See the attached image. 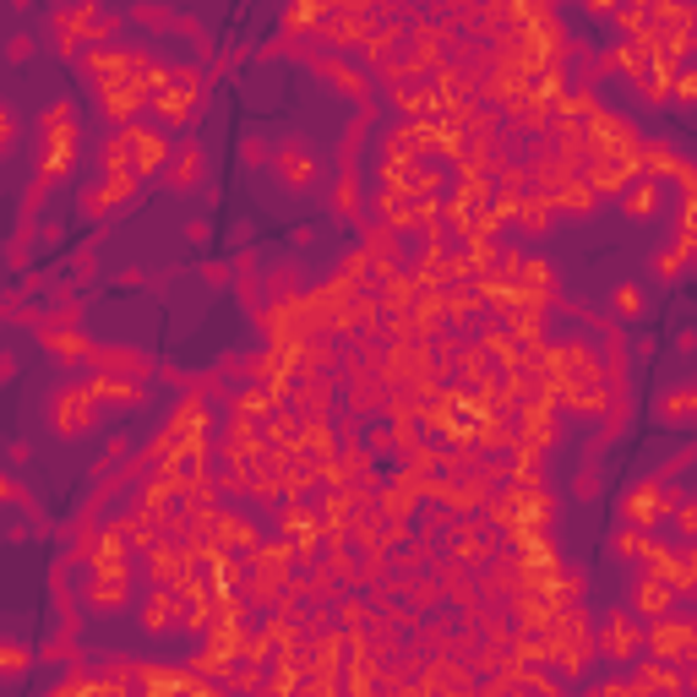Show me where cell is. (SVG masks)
<instances>
[{"label": "cell", "mask_w": 697, "mask_h": 697, "mask_svg": "<svg viewBox=\"0 0 697 697\" xmlns=\"http://www.w3.org/2000/svg\"><path fill=\"white\" fill-rule=\"evenodd\" d=\"M170 126H115L110 131V142H104V153H99V164H104V175H153V170H164L170 164Z\"/></svg>", "instance_id": "1"}, {"label": "cell", "mask_w": 697, "mask_h": 697, "mask_svg": "<svg viewBox=\"0 0 697 697\" xmlns=\"http://www.w3.org/2000/svg\"><path fill=\"white\" fill-rule=\"evenodd\" d=\"M76 158V104L55 99L44 115H39V186L50 191L71 170Z\"/></svg>", "instance_id": "2"}, {"label": "cell", "mask_w": 697, "mask_h": 697, "mask_svg": "<svg viewBox=\"0 0 697 697\" xmlns=\"http://www.w3.org/2000/svg\"><path fill=\"white\" fill-rule=\"evenodd\" d=\"M681 508V496L665 485V474H648V480H637L633 491L622 496V523H637V529H659V523H670Z\"/></svg>", "instance_id": "3"}, {"label": "cell", "mask_w": 697, "mask_h": 697, "mask_svg": "<svg viewBox=\"0 0 697 697\" xmlns=\"http://www.w3.org/2000/svg\"><path fill=\"white\" fill-rule=\"evenodd\" d=\"M50 420H55V437H65V442L88 437V431H93V420H99V392H93V381H88V377L65 381L61 392H55Z\"/></svg>", "instance_id": "4"}, {"label": "cell", "mask_w": 697, "mask_h": 697, "mask_svg": "<svg viewBox=\"0 0 697 697\" xmlns=\"http://www.w3.org/2000/svg\"><path fill=\"white\" fill-rule=\"evenodd\" d=\"M93 93H99V110H104L110 126H131L153 104L158 88H153V76H115V82H99Z\"/></svg>", "instance_id": "5"}, {"label": "cell", "mask_w": 697, "mask_h": 697, "mask_svg": "<svg viewBox=\"0 0 697 697\" xmlns=\"http://www.w3.org/2000/svg\"><path fill=\"white\" fill-rule=\"evenodd\" d=\"M594 643H599V659H611V665H637V659L648 654V648H643V622L627 616V611H611V616L599 622Z\"/></svg>", "instance_id": "6"}, {"label": "cell", "mask_w": 697, "mask_h": 697, "mask_svg": "<svg viewBox=\"0 0 697 697\" xmlns=\"http://www.w3.org/2000/svg\"><path fill=\"white\" fill-rule=\"evenodd\" d=\"M583 131H588V147L594 153H643V136H637V126L627 121V115H616V110H594L588 121H583Z\"/></svg>", "instance_id": "7"}, {"label": "cell", "mask_w": 697, "mask_h": 697, "mask_svg": "<svg viewBox=\"0 0 697 697\" xmlns=\"http://www.w3.org/2000/svg\"><path fill=\"white\" fill-rule=\"evenodd\" d=\"M637 175H643L637 153H594L588 170H583V181L599 191V196H627V186H633Z\"/></svg>", "instance_id": "8"}, {"label": "cell", "mask_w": 697, "mask_h": 697, "mask_svg": "<svg viewBox=\"0 0 697 697\" xmlns=\"http://www.w3.org/2000/svg\"><path fill=\"white\" fill-rule=\"evenodd\" d=\"M306 65H311L317 76H327V82H332V88H338L349 104H377V76H371V71L338 61V55H311Z\"/></svg>", "instance_id": "9"}, {"label": "cell", "mask_w": 697, "mask_h": 697, "mask_svg": "<svg viewBox=\"0 0 697 697\" xmlns=\"http://www.w3.org/2000/svg\"><path fill=\"white\" fill-rule=\"evenodd\" d=\"M131 545L126 529L121 523H110V529H99L93 540H88V572H104V577H131Z\"/></svg>", "instance_id": "10"}, {"label": "cell", "mask_w": 697, "mask_h": 697, "mask_svg": "<svg viewBox=\"0 0 697 697\" xmlns=\"http://www.w3.org/2000/svg\"><path fill=\"white\" fill-rule=\"evenodd\" d=\"M181 622H186V599H181V588L153 583V588H147V599H142V633L164 637V633H175Z\"/></svg>", "instance_id": "11"}, {"label": "cell", "mask_w": 697, "mask_h": 697, "mask_svg": "<svg viewBox=\"0 0 697 697\" xmlns=\"http://www.w3.org/2000/svg\"><path fill=\"white\" fill-rule=\"evenodd\" d=\"M676 599H681V588L670 583V577H659V572H643L633 588V616L637 622H659V616H670L676 611Z\"/></svg>", "instance_id": "12"}, {"label": "cell", "mask_w": 697, "mask_h": 697, "mask_svg": "<svg viewBox=\"0 0 697 697\" xmlns=\"http://www.w3.org/2000/svg\"><path fill=\"white\" fill-rule=\"evenodd\" d=\"M284 403H289L300 420H332V414H338L332 381H289V387H284Z\"/></svg>", "instance_id": "13"}, {"label": "cell", "mask_w": 697, "mask_h": 697, "mask_svg": "<svg viewBox=\"0 0 697 697\" xmlns=\"http://www.w3.org/2000/svg\"><path fill=\"white\" fill-rule=\"evenodd\" d=\"M556 196L551 191H529L523 196V207H517V218H512V229L523 235V240H540V235H551L556 229Z\"/></svg>", "instance_id": "14"}, {"label": "cell", "mask_w": 697, "mask_h": 697, "mask_svg": "<svg viewBox=\"0 0 697 697\" xmlns=\"http://www.w3.org/2000/svg\"><path fill=\"white\" fill-rule=\"evenodd\" d=\"M39 338H44V349H55V360H65V366H93V355H99V344L82 327H39Z\"/></svg>", "instance_id": "15"}, {"label": "cell", "mask_w": 697, "mask_h": 697, "mask_svg": "<svg viewBox=\"0 0 697 697\" xmlns=\"http://www.w3.org/2000/svg\"><path fill=\"white\" fill-rule=\"evenodd\" d=\"M637 99L648 104V110H659V104H670V88H676V65L665 61V55H648L643 61V71L633 76Z\"/></svg>", "instance_id": "16"}, {"label": "cell", "mask_w": 697, "mask_h": 697, "mask_svg": "<svg viewBox=\"0 0 697 697\" xmlns=\"http://www.w3.org/2000/svg\"><path fill=\"white\" fill-rule=\"evenodd\" d=\"M88 611L93 616H115L131 605V577H104V572H88Z\"/></svg>", "instance_id": "17"}, {"label": "cell", "mask_w": 697, "mask_h": 697, "mask_svg": "<svg viewBox=\"0 0 697 697\" xmlns=\"http://www.w3.org/2000/svg\"><path fill=\"white\" fill-rule=\"evenodd\" d=\"M360 246L371 252V267H377L381 278H387V273H409V267H403L409 256H403V246H398V229H387L381 218L366 229V240H360Z\"/></svg>", "instance_id": "18"}, {"label": "cell", "mask_w": 697, "mask_h": 697, "mask_svg": "<svg viewBox=\"0 0 697 697\" xmlns=\"http://www.w3.org/2000/svg\"><path fill=\"white\" fill-rule=\"evenodd\" d=\"M88 371H115V377H142L147 381L153 360H147L142 349H126V344H99V355H93Z\"/></svg>", "instance_id": "19"}, {"label": "cell", "mask_w": 697, "mask_h": 697, "mask_svg": "<svg viewBox=\"0 0 697 697\" xmlns=\"http://www.w3.org/2000/svg\"><path fill=\"white\" fill-rule=\"evenodd\" d=\"M207 523H213V540H218V545H229V551H246V556H252L256 545H262V534H256V529L246 523V517H240V512L218 508L213 517H207Z\"/></svg>", "instance_id": "20"}, {"label": "cell", "mask_w": 697, "mask_h": 697, "mask_svg": "<svg viewBox=\"0 0 697 697\" xmlns=\"http://www.w3.org/2000/svg\"><path fill=\"white\" fill-rule=\"evenodd\" d=\"M136 181L142 175H104L99 191H82V213H110L121 202H136Z\"/></svg>", "instance_id": "21"}, {"label": "cell", "mask_w": 697, "mask_h": 697, "mask_svg": "<svg viewBox=\"0 0 697 697\" xmlns=\"http://www.w3.org/2000/svg\"><path fill=\"white\" fill-rule=\"evenodd\" d=\"M659 207H665L659 175H637L633 186H627V196H622V213H627V218H654Z\"/></svg>", "instance_id": "22"}, {"label": "cell", "mask_w": 697, "mask_h": 697, "mask_svg": "<svg viewBox=\"0 0 697 697\" xmlns=\"http://www.w3.org/2000/svg\"><path fill=\"white\" fill-rule=\"evenodd\" d=\"M599 202H605V196L588 186L583 175H572L567 186L556 191V213H567V218H594V213H599Z\"/></svg>", "instance_id": "23"}, {"label": "cell", "mask_w": 697, "mask_h": 697, "mask_svg": "<svg viewBox=\"0 0 697 697\" xmlns=\"http://www.w3.org/2000/svg\"><path fill=\"white\" fill-rule=\"evenodd\" d=\"M93 381V392H99V403H142L147 392H142V377H115V371H88Z\"/></svg>", "instance_id": "24"}, {"label": "cell", "mask_w": 697, "mask_h": 697, "mask_svg": "<svg viewBox=\"0 0 697 697\" xmlns=\"http://www.w3.org/2000/svg\"><path fill=\"white\" fill-rule=\"evenodd\" d=\"M202 170H207V153H202L196 142H181V153L170 158V175H164V186L191 191L196 181H202Z\"/></svg>", "instance_id": "25"}, {"label": "cell", "mask_w": 697, "mask_h": 697, "mask_svg": "<svg viewBox=\"0 0 697 697\" xmlns=\"http://www.w3.org/2000/svg\"><path fill=\"white\" fill-rule=\"evenodd\" d=\"M278 175H284L289 191H311L317 186V158L300 153V147H284V153H278Z\"/></svg>", "instance_id": "26"}, {"label": "cell", "mask_w": 697, "mask_h": 697, "mask_svg": "<svg viewBox=\"0 0 697 697\" xmlns=\"http://www.w3.org/2000/svg\"><path fill=\"white\" fill-rule=\"evenodd\" d=\"M332 207H338V218H360V175H355V164H344V170H338Z\"/></svg>", "instance_id": "27"}, {"label": "cell", "mask_w": 697, "mask_h": 697, "mask_svg": "<svg viewBox=\"0 0 697 697\" xmlns=\"http://www.w3.org/2000/svg\"><path fill=\"white\" fill-rule=\"evenodd\" d=\"M659 420H697V387H670L665 398H659Z\"/></svg>", "instance_id": "28"}, {"label": "cell", "mask_w": 697, "mask_h": 697, "mask_svg": "<svg viewBox=\"0 0 697 697\" xmlns=\"http://www.w3.org/2000/svg\"><path fill=\"white\" fill-rule=\"evenodd\" d=\"M224 687H235V693H256V687H267V676H262L256 659H235V665L224 670Z\"/></svg>", "instance_id": "29"}, {"label": "cell", "mask_w": 697, "mask_h": 697, "mask_svg": "<svg viewBox=\"0 0 697 697\" xmlns=\"http://www.w3.org/2000/svg\"><path fill=\"white\" fill-rule=\"evenodd\" d=\"M670 104H681V110H697V61L676 65V88H670Z\"/></svg>", "instance_id": "30"}, {"label": "cell", "mask_w": 697, "mask_h": 697, "mask_svg": "<svg viewBox=\"0 0 697 697\" xmlns=\"http://www.w3.org/2000/svg\"><path fill=\"white\" fill-rule=\"evenodd\" d=\"M687 267H693V262H687V256L676 252V246H665V252L654 256V278H659V284H676V278H681Z\"/></svg>", "instance_id": "31"}, {"label": "cell", "mask_w": 697, "mask_h": 697, "mask_svg": "<svg viewBox=\"0 0 697 697\" xmlns=\"http://www.w3.org/2000/svg\"><path fill=\"white\" fill-rule=\"evenodd\" d=\"M616 317L622 321L643 317V289H637V284H622V289H616Z\"/></svg>", "instance_id": "32"}, {"label": "cell", "mask_w": 697, "mask_h": 697, "mask_svg": "<svg viewBox=\"0 0 697 697\" xmlns=\"http://www.w3.org/2000/svg\"><path fill=\"white\" fill-rule=\"evenodd\" d=\"M577 6H583V11H588V17H594V22H611V17H616V6H622V0H577Z\"/></svg>", "instance_id": "33"}, {"label": "cell", "mask_w": 697, "mask_h": 697, "mask_svg": "<svg viewBox=\"0 0 697 697\" xmlns=\"http://www.w3.org/2000/svg\"><path fill=\"white\" fill-rule=\"evenodd\" d=\"M0 665H6V670L17 676V670L28 665V648H17V643H6V648H0Z\"/></svg>", "instance_id": "34"}, {"label": "cell", "mask_w": 697, "mask_h": 697, "mask_svg": "<svg viewBox=\"0 0 697 697\" xmlns=\"http://www.w3.org/2000/svg\"><path fill=\"white\" fill-rule=\"evenodd\" d=\"M28 50H33V39H28V33H17V39H11V61H22Z\"/></svg>", "instance_id": "35"}]
</instances>
